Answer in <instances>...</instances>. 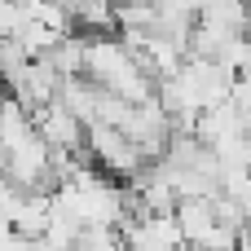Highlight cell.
<instances>
[{"instance_id": "obj_3", "label": "cell", "mask_w": 251, "mask_h": 251, "mask_svg": "<svg viewBox=\"0 0 251 251\" xmlns=\"http://www.w3.org/2000/svg\"><path fill=\"white\" fill-rule=\"evenodd\" d=\"M22 22V0H0V35H13Z\"/></svg>"}, {"instance_id": "obj_2", "label": "cell", "mask_w": 251, "mask_h": 251, "mask_svg": "<svg viewBox=\"0 0 251 251\" xmlns=\"http://www.w3.org/2000/svg\"><path fill=\"white\" fill-rule=\"evenodd\" d=\"M26 110H31V119H35V128H40V137H44L49 150H66V154H79V150H84L88 124H84L62 97H49V101L26 106Z\"/></svg>"}, {"instance_id": "obj_1", "label": "cell", "mask_w": 251, "mask_h": 251, "mask_svg": "<svg viewBox=\"0 0 251 251\" xmlns=\"http://www.w3.org/2000/svg\"><path fill=\"white\" fill-rule=\"evenodd\" d=\"M79 75H88L93 84H101L106 93H115L124 101L154 97V75L141 66V57L132 53V44L119 31H84V66H79Z\"/></svg>"}]
</instances>
